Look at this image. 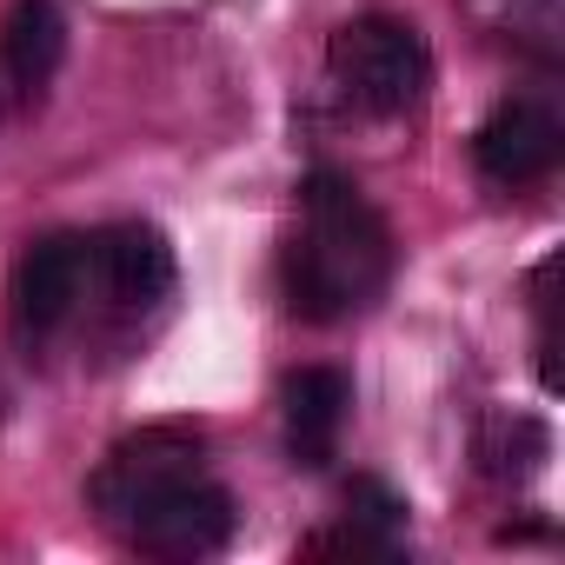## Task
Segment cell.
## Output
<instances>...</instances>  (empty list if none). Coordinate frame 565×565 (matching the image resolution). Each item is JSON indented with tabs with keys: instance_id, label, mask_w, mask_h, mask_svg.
Wrapping results in <instances>:
<instances>
[{
	"instance_id": "6da1fadb",
	"label": "cell",
	"mask_w": 565,
	"mask_h": 565,
	"mask_svg": "<svg viewBox=\"0 0 565 565\" xmlns=\"http://www.w3.org/2000/svg\"><path fill=\"white\" fill-rule=\"evenodd\" d=\"M393 279V233L380 206L360 193V180L313 167L300 180V233L279 253V287H287V313L333 327L360 307H373Z\"/></svg>"
},
{
	"instance_id": "7a4b0ae2",
	"label": "cell",
	"mask_w": 565,
	"mask_h": 565,
	"mask_svg": "<svg viewBox=\"0 0 565 565\" xmlns=\"http://www.w3.org/2000/svg\"><path fill=\"white\" fill-rule=\"evenodd\" d=\"M327 74H333V87H340L360 114L399 120V114H413V107L426 100V87H433V54H426V41H419L413 21L360 14V21H347V28L333 34Z\"/></svg>"
},
{
	"instance_id": "3957f363",
	"label": "cell",
	"mask_w": 565,
	"mask_h": 565,
	"mask_svg": "<svg viewBox=\"0 0 565 565\" xmlns=\"http://www.w3.org/2000/svg\"><path fill=\"white\" fill-rule=\"evenodd\" d=\"M120 532L153 558H213L233 539V499L193 472V479H173L153 499H140L120 519Z\"/></svg>"
},
{
	"instance_id": "277c9868",
	"label": "cell",
	"mask_w": 565,
	"mask_h": 565,
	"mask_svg": "<svg viewBox=\"0 0 565 565\" xmlns=\"http://www.w3.org/2000/svg\"><path fill=\"white\" fill-rule=\"evenodd\" d=\"M200 452H206V439L193 433V426H147V433H134V439H120L107 459H100V472H94V505L120 525L140 499H153L160 486H173V479H193L200 472Z\"/></svg>"
},
{
	"instance_id": "5b68a950",
	"label": "cell",
	"mask_w": 565,
	"mask_h": 565,
	"mask_svg": "<svg viewBox=\"0 0 565 565\" xmlns=\"http://www.w3.org/2000/svg\"><path fill=\"white\" fill-rule=\"evenodd\" d=\"M87 273L114 294V307H160L173 294V246L153 220H114L87 239Z\"/></svg>"
},
{
	"instance_id": "8992f818",
	"label": "cell",
	"mask_w": 565,
	"mask_h": 565,
	"mask_svg": "<svg viewBox=\"0 0 565 565\" xmlns=\"http://www.w3.org/2000/svg\"><path fill=\"white\" fill-rule=\"evenodd\" d=\"M87 287V239L81 233H47L14 259V320L21 333H54Z\"/></svg>"
},
{
	"instance_id": "52a82bcc",
	"label": "cell",
	"mask_w": 565,
	"mask_h": 565,
	"mask_svg": "<svg viewBox=\"0 0 565 565\" xmlns=\"http://www.w3.org/2000/svg\"><path fill=\"white\" fill-rule=\"evenodd\" d=\"M558 120L532 100H505L479 134H472V160L492 186H532L558 167Z\"/></svg>"
},
{
	"instance_id": "ba28073f",
	"label": "cell",
	"mask_w": 565,
	"mask_h": 565,
	"mask_svg": "<svg viewBox=\"0 0 565 565\" xmlns=\"http://www.w3.org/2000/svg\"><path fill=\"white\" fill-rule=\"evenodd\" d=\"M279 406H287V452L294 466H327L333 446H340V426H347V406H353V386L347 373L333 366H300L279 386Z\"/></svg>"
},
{
	"instance_id": "9c48e42d",
	"label": "cell",
	"mask_w": 565,
	"mask_h": 565,
	"mask_svg": "<svg viewBox=\"0 0 565 565\" xmlns=\"http://www.w3.org/2000/svg\"><path fill=\"white\" fill-rule=\"evenodd\" d=\"M61 54H67V28L54 14V0H14L8 28H0V61H8L14 94L21 100H41L47 81L61 74Z\"/></svg>"
},
{
	"instance_id": "30bf717a",
	"label": "cell",
	"mask_w": 565,
	"mask_h": 565,
	"mask_svg": "<svg viewBox=\"0 0 565 565\" xmlns=\"http://www.w3.org/2000/svg\"><path fill=\"white\" fill-rule=\"evenodd\" d=\"M545 452H552V433H545L532 413H486V419H479L472 459H479L486 479H532Z\"/></svg>"
},
{
	"instance_id": "8fae6325",
	"label": "cell",
	"mask_w": 565,
	"mask_h": 565,
	"mask_svg": "<svg viewBox=\"0 0 565 565\" xmlns=\"http://www.w3.org/2000/svg\"><path fill=\"white\" fill-rule=\"evenodd\" d=\"M347 525H360V532L399 545V539H406V499H399L393 486H380V479H353V486H347Z\"/></svg>"
},
{
	"instance_id": "7c38bea8",
	"label": "cell",
	"mask_w": 565,
	"mask_h": 565,
	"mask_svg": "<svg viewBox=\"0 0 565 565\" xmlns=\"http://www.w3.org/2000/svg\"><path fill=\"white\" fill-rule=\"evenodd\" d=\"M300 558H399V545L360 532V525H333V532H313L300 539Z\"/></svg>"
},
{
	"instance_id": "4fadbf2b",
	"label": "cell",
	"mask_w": 565,
	"mask_h": 565,
	"mask_svg": "<svg viewBox=\"0 0 565 565\" xmlns=\"http://www.w3.org/2000/svg\"><path fill=\"white\" fill-rule=\"evenodd\" d=\"M0 107H8V100H0Z\"/></svg>"
}]
</instances>
